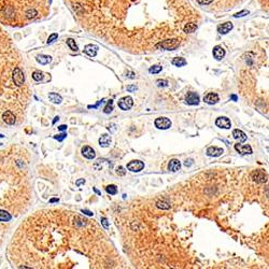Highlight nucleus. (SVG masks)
Masks as SVG:
<instances>
[{"mask_svg":"<svg viewBox=\"0 0 269 269\" xmlns=\"http://www.w3.org/2000/svg\"><path fill=\"white\" fill-rule=\"evenodd\" d=\"M179 45H180V41L178 39H169L163 41V42H160L156 45V48H161L163 50L166 51H173L177 48H179Z\"/></svg>","mask_w":269,"mask_h":269,"instance_id":"1","label":"nucleus"},{"mask_svg":"<svg viewBox=\"0 0 269 269\" xmlns=\"http://www.w3.org/2000/svg\"><path fill=\"white\" fill-rule=\"evenodd\" d=\"M12 76H13V81L14 83L16 84L17 86H22L25 82V76L24 72L22 71V69L16 67L13 70V73H12Z\"/></svg>","mask_w":269,"mask_h":269,"instance_id":"2","label":"nucleus"},{"mask_svg":"<svg viewBox=\"0 0 269 269\" xmlns=\"http://www.w3.org/2000/svg\"><path fill=\"white\" fill-rule=\"evenodd\" d=\"M132 104H134V100L130 96H126V97H123V98L120 99L119 101V107L121 108L122 110L124 111H127V110L132 109Z\"/></svg>","mask_w":269,"mask_h":269,"instance_id":"3","label":"nucleus"},{"mask_svg":"<svg viewBox=\"0 0 269 269\" xmlns=\"http://www.w3.org/2000/svg\"><path fill=\"white\" fill-rule=\"evenodd\" d=\"M155 126L158 129H168V128L171 127V121L167 117H158V119L155 120Z\"/></svg>","mask_w":269,"mask_h":269,"instance_id":"4","label":"nucleus"},{"mask_svg":"<svg viewBox=\"0 0 269 269\" xmlns=\"http://www.w3.org/2000/svg\"><path fill=\"white\" fill-rule=\"evenodd\" d=\"M144 168V163L141 160H132L127 165V169L132 172H139Z\"/></svg>","mask_w":269,"mask_h":269,"instance_id":"5","label":"nucleus"},{"mask_svg":"<svg viewBox=\"0 0 269 269\" xmlns=\"http://www.w3.org/2000/svg\"><path fill=\"white\" fill-rule=\"evenodd\" d=\"M252 179L257 183H265L267 181V175L263 170H256L252 173Z\"/></svg>","mask_w":269,"mask_h":269,"instance_id":"6","label":"nucleus"},{"mask_svg":"<svg viewBox=\"0 0 269 269\" xmlns=\"http://www.w3.org/2000/svg\"><path fill=\"white\" fill-rule=\"evenodd\" d=\"M215 124H216L217 127L224 128V129H229L230 126H232V123H230L229 119L226 116H221V117H219V119H216Z\"/></svg>","mask_w":269,"mask_h":269,"instance_id":"7","label":"nucleus"},{"mask_svg":"<svg viewBox=\"0 0 269 269\" xmlns=\"http://www.w3.org/2000/svg\"><path fill=\"white\" fill-rule=\"evenodd\" d=\"M185 101L188 104H191V106H195V104H199V96L198 94L196 93H188L185 97Z\"/></svg>","mask_w":269,"mask_h":269,"instance_id":"8","label":"nucleus"},{"mask_svg":"<svg viewBox=\"0 0 269 269\" xmlns=\"http://www.w3.org/2000/svg\"><path fill=\"white\" fill-rule=\"evenodd\" d=\"M81 152H82V155H83L84 157L88 158V160H94V158L96 157V153H95L94 149H92L91 147H88V145H85V147L82 148Z\"/></svg>","mask_w":269,"mask_h":269,"instance_id":"9","label":"nucleus"},{"mask_svg":"<svg viewBox=\"0 0 269 269\" xmlns=\"http://www.w3.org/2000/svg\"><path fill=\"white\" fill-rule=\"evenodd\" d=\"M233 27H234V25H233L232 22H226L217 27V32L221 35H226L233 29Z\"/></svg>","mask_w":269,"mask_h":269,"instance_id":"10","label":"nucleus"},{"mask_svg":"<svg viewBox=\"0 0 269 269\" xmlns=\"http://www.w3.org/2000/svg\"><path fill=\"white\" fill-rule=\"evenodd\" d=\"M224 152V150L221 148H216V147H210L207 150V155L211 156V157H219L221 156Z\"/></svg>","mask_w":269,"mask_h":269,"instance_id":"11","label":"nucleus"},{"mask_svg":"<svg viewBox=\"0 0 269 269\" xmlns=\"http://www.w3.org/2000/svg\"><path fill=\"white\" fill-rule=\"evenodd\" d=\"M235 150L237 152H239L240 154L245 155V154H252V149H251L250 145H242V144H235Z\"/></svg>","mask_w":269,"mask_h":269,"instance_id":"12","label":"nucleus"},{"mask_svg":"<svg viewBox=\"0 0 269 269\" xmlns=\"http://www.w3.org/2000/svg\"><path fill=\"white\" fill-rule=\"evenodd\" d=\"M2 120H3V122L7 123L8 125L15 124V115L12 113L11 111H9V110L2 114Z\"/></svg>","mask_w":269,"mask_h":269,"instance_id":"13","label":"nucleus"},{"mask_svg":"<svg viewBox=\"0 0 269 269\" xmlns=\"http://www.w3.org/2000/svg\"><path fill=\"white\" fill-rule=\"evenodd\" d=\"M104 166H106L107 168H111L112 167V163H110V160H108L100 158V160H97V161L95 163L94 168L97 169V170H101V169L104 168Z\"/></svg>","mask_w":269,"mask_h":269,"instance_id":"14","label":"nucleus"},{"mask_svg":"<svg viewBox=\"0 0 269 269\" xmlns=\"http://www.w3.org/2000/svg\"><path fill=\"white\" fill-rule=\"evenodd\" d=\"M98 50L99 48L94 44H87L84 48V52L87 54L88 56H91V57H95L97 55V53H98Z\"/></svg>","mask_w":269,"mask_h":269,"instance_id":"15","label":"nucleus"},{"mask_svg":"<svg viewBox=\"0 0 269 269\" xmlns=\"http://www.w3.org/2000/svg\"><path fill=\"white\" fill-rule=\"evenodd\" d=\"M233 136L236 140H238L239 143H242V142H245L247 141V135L242 132V130H239V129H235L233 132Z\"/></svg>","mask_w":269,"mask_h":269,"instance_id":"16","label":"nucleus"},{"mask_svg":"<svg viewBox=\"0 0 269 269\" xmlns=\"http://www.w3.org/2000/svg\"><path fill=\"white\" fill-rule=\"evenodd\" d=\"M213 56L216 60H221L225 56V50L221 47V45H216V47L213 48Z\"/></svg>","mask_w":269,"mask_h":269,"instance_id":"17","label":"nucleus"},{"mask_svg":"<svg viewBox=\"0 0 269 269\" xmlns=\"http://www.w3.org/2000/svg\"><path fill=\"white\" fill-rule=\"evenodd\" d=\"M204 100H205V102H207L208 104H216V102L219 101V96H217L216 94H214V93H209V94H207L206 96H205Z\"/></svg>","mask_w":269,"mask_h":269,"instance_id":"18","label":"nucleus"},{"mask_svg":"<svg viewBox=\"0 0 269 269\" xmlns=\"http://www.w3.org/2000/svg\"><path fill=\"white\" fill-rule=\"evenodd\" d=\"M181 168V163L179 160H171L170 161H169L168 164V169L170 171H172V172H176V171L180 170Z\"/></svg>","mask_w":269,"mask_h":269,"instance_id":"19","label":"nucleus"},{"mask_svg":"<svg viewBox=\"0 0 269 269\" xmlns=\"http://www.w3.org/2000/svg\"><path fill=\"white\" fill-rule=\"evenodd\" d=\"M111 137L109 135H102L100 138H99V144L101 145L102 148H108L110 144H111Z\"/></svg>","mask_w":269,"mask_h":269,"instance_id":"20","label":"nucleus"},{"mask_svg":"<svg viewBox=\"0 0 269 269\" xmlns=\"http://www.w3.org/2000/svg\"><path fill=\"white\" fill-rule=\"evenodd\" d=\"M36 59H37L38 63L41 64V65H48V63L52 61V57L48 55H38L37 57H36Z\"/></svg>","mask_w":269,"mask_h":269,"instance_id":"21","label":"nucleus"},{"mask_svg":"<svg viewBox=\"0 0 269 269\" xmlns=\"http://www.w3.org/2000/svg\"><path fill=\"white\" fill-rule=\"evenodd\" d=\"M171 63H172V65L176 66V67H183V66H185L186 64H188V61L182 57H176V58H173Z\"/></svg>","mask_w":269,"mask_h":269,"instance_id":"22","label":"nucleus"},{"mask_svg":"<svg viewBox=\"0 0 269 269\" xmlns=\"http://www.w3.org/2000/svg\"><path fill=\"white\" fill-rule=\"evenodd\" d=\"M48 98L50 100L53 102V104H60L63 101V98H61L60 95L56 94V93H50L48 94Z\"/></svg>","mask_w":269,"mask_h":269,"instance_id":"23","label":"nucleus"},{"mask_svg":"<svg viewBox=\"0 0 269 269\" xmlns=\"http://www.w3.org/2000/svg\"><path fill=\"white\" fill-rule=\"evenodd\" d=\"M12 216L10 213H8L7 211L3 210H0V222H9L11 221Z\"/></svg>","mask_w":269,"mask_h":269,"instance_id":"24","label":"nucleus"},{"mask_svg":"<svg viewBox=\"0 0 269 269\" xmlns=\"http://www.w3.org/2000/svg\"><path fill=\"white\" fill-rule=\"evenodd\" d=\"M196 29H197V25L194 24V23H189V24L185 25L183 28L184 32H186V34H192V32H194Z\"/></svg>","mask_w":269,"mask_h":269,"instance_id":"25","label":"nucleus"},{"mask_svg":"<svg viewBox=\"0 0 269 269\" xmlns=\"http://www.w3.org/2000/svg\"><path fill=\"white\" fill-rule=\"evenodd\" d=\"M67 44L72 51H76H76L79 50V48H78V45H76V41H74L73 39H71V38H68V39H67Z\"/></svg>","mask_w":269,"mask_h":269,"instance_id":"26","label":"nucleus"},{"mask_svg":"<svg viewBox=\"0 0 269 269\" xmlns=\"http://www.w3.org/2000/svg\"><path fill=\"white\" fill-rule=\"evenodd\" d=\"M112 110H113V100H111V99H110V100L108 101L107 106L104 107V112L106 114H109V113H111V112H112Z\"/></svg>","mask_w":269,"mask_h":269,"instance_id":"27","label":"nucleus"},{"mask_svg":"<svg viewBox=\"0 0 269 269\" xmlns=\"http://www.w3.org/2000/svg\"><path fill=\"white\" fill-rule=\"evenodd\" d=\"M106 191H107L108 194H110V195H115V194L117 193L116 186L113 185V184H111V185H108L106 188Z\"/></svg>","mask_w":269,"mask_h":269,"instance_id":"28","label":"nucleus"},{"mask_svg":"<svg viewBox=\"0 0 269 269\" xmlns=\"http://www.w3.org/2000/svg\"><path fill=\"white\" fill-rule=\"evenodd\" d=\"M156 206H157L158 208H160V209H165V210H167V209L170 208V205H169L167 201H164V200H161V201H157V202H156Z\"/></svg>","mask_w":269,"mask_h":269,"instance_id":"29","label":"nucleus"},{"mask_svg":"<svg viewBox=\"0 0 269 269\" xmlns=\"http://www.w3.org/2000/svg\"><path fill=\"white\" fill-rule=\"evenodd\" d=\"M32 79L35 81L39 82L43 79V73L41 71H35V72H32Z\"/></svg>","mask_w":269,"mask_h":269,"instance_id":"30","label":"nucleus"},{"mask_svg":"<svg viewBox=\"0 0 269 269\" xmlns=\"http://www.w3.org/2000/svg\"><path fill=\"white\" fill-rule=\"evenodd\" d=\"M36 15H37V11H36L35 9H29V10H27V11H26V17L28 20L34 19Z\"/></svg>","mask_w":269,"mask_h":269,"instance_id":"31","label":"nucleus"},{"mask_svg":"<svg viewBox=\"0 0 269 269\" xmlns=\"http://www.w3.org/2000/svg\"><path fill=\"white\" fill-rule=\"evenodd\" d=\"M161 69H163V67L161 66H153V67H151L150 69H149V72L150 73H160L161 71Z\"/></svg>","mask_w":269,"mask_h":269,"instance_id":"32","label":"nucleus"},{"mask_svg":"<svg viewBox=\"0 0 269 269\" xmlns=\"http://www.w3.org/2000/svg\"><path fill=\"white\" fill-rule=\"evenodd\" d=\"M115 172H116L117 176H125L126 175V170H125V168L122 167V166H119V167L116 168V170H115Z\"/></svg>","mask_w":269,"mask_h":269,"instance_id":"33","label":"nucleus"},{"mask_svg":"<svg viewBox=\"0 0 269 269\" xmlns=\"http://www.w3.org/2000/svg\"><path fill=\"white\" fill-rule=\"evenodd\" d=\"M57 38H58L57 34H52L50 37H48V44H52L53 42H55V40L57 39Z\"/></svg>","mask_w":269,"mask_h":269,"instance_id":"34","label":"nucleus"},{"mask_svg":"<svg viewBox=\"0 0 269 269\" xmlns=\"http://www.w3.org/2000/svg\"><path fill=\"white\" fill-rule=\"evenodd\" d=\"M157 86L158 87H166L168 86V81L167 80H157Z\"/></svg>","mask_w":269,"mask_h":269,"instance_id":"35","label":"nucleus"},{"mask_svg":"<svg viewBox=\"0 0 269 269\" xmlns=\"http://www.w3.org/2000/svg\"><path fill=\"white\" fill-rule=\"evenodd\" d=\"M249 13H250V12L248 11V10H242V11H240V12H238V13H236L234 16H235V17H242V16H244V15H248Z\"/></svg>","mask_w":269,"mask_h":269,"instance_id":"36","label":"nucleus"},{"mask_svg":"<svg viewBox=\"0 0 269 269\" xmlns=\"http://www.w3.org/2000/svg\"><path fill=\"white\" fill-rule=\"evenodd\" d=\"M66 137H67V134H66V132H63V134H60V135L54 136V139L58 140V141H63V140L65 139Z\"/></svg>","mask_w":269,"mask_h":269,"instance_id":"37","label":"nucleus"},{"mask_svg":"<svg viewBox=\"0 0 269 269\" xmlns=\"http://www.w3.org/2000/svg\"><path fill=\"white\" fill-rule=\"evenodd\" d=\"M212 1H213V0H197V2H198L199 4H201V6H207V4H210Z\"/></svg>","mask_w":269,"mask_h":269,"instance_id":"38","label":"nucleus"},{"mask_svg":"<svg viewBox=\"0 0 269 269\" xmlns=\"http://www.w3.org/2000/svg\"><path fill=\"white\" fill-rule=\"evenodd\" d=\"M101 224H102V226H104L106 229L109 228V223H108V220L106 219V217H102V219H101Z\"/></svg>","mask_w":269,"mask_h":269,"instance_id":"39","label":"nucleus"},{"mask_svg":"<svg viewBox=\"0 0 269 269\" xmlns=\"http://www.w3.org/2000/svg\"><path fill=\"white\" fill-rule=\"evenodd\" d=\"M104 99H101V100H99L96 104H94V106H88V109H92V108H93V109H97L101 104H104Z\"/></svg>","mask_w":269,"mask_h":269,"instance_id":"40","label":"nucleus"},{"mask_svg":"<svg viewBox=\"0 0 269 269\" xmlns=\"http://www.w3.org/2000/svg\"><path fill=\"white\" fill-rule=\"evenodd\" d=\"M138 89V87L136 85H128L127 86V91L130 92V93H134V92H136Z\"/></svg>","mask_w":269,"mask_h":269,"instance_id":"41","label":"nucleus"},{"mask_svg":"<svg viewBox=\"0 0 269 269\" xmlns=\"http://www.w3.org/2000/svg\"><path fill=\"white\" fill-rule=\"evenodd\" d=\"M193 164H194V160H192V158H188V160H186L184 161V166H185V167H189V166H192Z\"/></svg>","mask_w":269,"mask_h":269,"instance_id":"42","label":"nucleus"},{"mask_svg":"<svg viewBox=\"0 0 269 269\" xmlns=\"http://www.w3.org/2000/svg\"><path fill=\"white\" fill-rule=\"evenodd\" d=\"M81 212L83 214H85V215H88V216H93V214H94L92 211H88V210H84V209H82Z\"/></svg>","mask_w":269,"mask_h":269,"instance_id":"43","label":"nucleus"},{"mask_svg":"<svg viewBox=\"0 0 269 269\" xmlns=\"http://www.w3.org/2000/svg\"><path fill=\"white\" fill-rule=\"evenodd\" d=\"M85 183V180H84V179H81V180H78L76 182V186H80V185H82V184H84Z\"/></svg>","mask_w":269,"mask_h":269,"instance_id":"44","label":"nucleus"},{"mask_svg":"<svg viewBox=\"0 0 269 269\" xmlns=\"http://www.w3.org/2000/svg\"><path fill=\"white\" fill-rule=\"evenodd\" d=\"M67 129V125H60V126H58V130H61V132H64V130Z\"/></svg>","mask_w":269,"mask_h":269,"instance_id":"45","label":"nucleus"},{"mask_svg":"<svg viewBox=\"0 0 269 269\" xmlns=\"http://www.w3.org/2000/svg\"><path fill=\"white\" fill-rule=\"evenodd\" d=\"M128 74H129V76H127L128 78H130V79H134V78H135V73H132V72H128Z\"/></svg>","mask_w":269,"mask_h":269,"instance_id":"46","label":"nucleus"},{"mask_svg":"<svg viewBox=\"0 0 269 269\" xmlns=\"http://www.w3.org/2000/svg\"><path fill=\"white\" fill-rule=\"evenodd\" d=\"M57 121H59V116H55V117H54L53 125H54V124H56V122H57Z\"/></svg>","mask_w":269,"mask_h":269,"instance_id":"47","label":"nucleus"},{"mask_svg":"<svg viewBox=\"0 0 269 269\" xmlns=\"http://www.w3.org/2000/svg\"><path fill=\"white\" fill-rule=\"evenodd\" d=\"M93 189H94V192H95V193L97 194V195H101V193H100V192H99L98 189H97L96 188H93Z\"/></svg>","mask_w":269,"mask_h":269,"instance_id":"48","label":"nucleus"},{"mask_svg":"<svg viewBox=\"0 0 269 269\" xmlns=\"http://www.w3.org/2000/svg\"><path fill=\"white\" fill-rule=\"evenodd\" d=\"M230 98H232L233 100H235V101H237V99H238V98H237V96H236V95H233V96L230 97Z\"/></svg>","mask_w":269,"mask_h":269,"instance_id":"49","label":"nucleus"},{"mask_svg":"<svg viewBox=\"0 0 269 269\" xmlns=\"http://www.w3.org/2000/svg\"><path fill=\"white\" fill-rule=\"evenodd\" d=\"M50 202H58V199L57 198H53V199H51Z\"/></svg>","mask_w":269,"mask_h":269,"instance_id":"50","label":"nucleus"}]
</instances>
